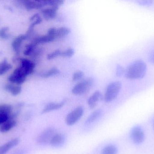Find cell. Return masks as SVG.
<instances>
[{
	"mask_svg": "<svg viewBox=\"0 0 154 154\" xmlns=\"http://www.w3.org/2000/svg\"><path fill=\"white\" fill-rule=\"evenodd\" d=\"M147 65L142 60H137L131 62L125 70V76L128 79H140L146 74Z\"/></svg>",
	"mask_w": 154,
	"mask_h": 154,
	"instance_id": "obj_1",
	"label": "cell"
},
{
	"mask_svg": "<svg viewBox=\"0 0 154 154\" xmlns=\"http://www.w3.org/2000/svg\"><path fill=\"white\" fill-rule=\"evenodd\" d=\"M122 87L120 81H116L109 83L106 89L104 95V100L106 103L111 102L118 96Z\"/></svg>",
	"mask_w": 154,
	"mask_h": 154,
	"instance_id": "obj_2",
	"label": "cell"
},
{
	"mask_svg": "<svg viewBox=\"0 0 154 154\" xmlns=\"http://www.w3.org/2000/svg\"><path fill=\"white\" fill-rule=\"evenodd\" d=\"M94 82V79L92 77L82 80L73 88L72 93L75 95H81L86 93L92 87Z\"/></svg>",
	"mask_w": 154,
	"mask_h": 154,
	"instance_id": "obj_3",
	"label": "cell"
},
{
	"mask_svg": "<svg viewBox=\"0 0 154 154\" xmlns=\"http://www.w3.org/2000/svg\"><path fill=\"white\" fill-rule=\"evenodd\" d=\"M56 129L53 127L46 128L37 137V143L39 145L45 146L50 143L54 136L57 134Z\"/></svg>",
	"mask_w": 154,
	"mask_h": 154,
	"instance_id": "obj_4",
	"label": "cell"
},
{
	"mask_svg": "<svg viewBox=\"0 0 154 154\" xmlns=\"http://www.w3.org/2000/svg\"><path fill=\"white\" fill-rule=\"evenodd\" d=\"M84 108L82 106H79L72 110L67 116L66 118V124L69 126L74 125L83 116Z\"/></svg>",
	"mask_w": 154,
	"mask_h": 154,
	"instance_id": "obj_5",
	"label": "cell"
},
{
	"mask_svg": "<svg viewBox=\"0 0 154 154\" xmlns=\"http://www.w3.org/2000/svg\"><path fill=\"white\" fill-rule=\"evenodd\" d=\"M27 77L25 72L19 67L15 69L13 73L9 76L8 80L11 83L20 86L21 84L24 83Z\"/></svg>",
	"mask_w": 154,
	"mask_h": 154,
	"instance_id": "obj_6",
	"label": "cell"
},
{
	"mask_svg": "<svg viewBox=\"0 0 154 154\" xmlns=\"http://www.w3.org/2000/svg\"><path fill=\"white\" fill-rule=\"evenodd\" d=\"M130 137L135 144H140L144 141L145 135L142 127L137 126L132 128L130 133Z\"/></svg>",
	"mask_w": 154,
	"mask_h": 154,
	"instance_id": "obj_7",
	"label": "cell"
},
{
	"mask_svg": "<svg viewBox=\"0 0 154 154\" xmlns=\"http://www.w3.org/2000/svg\"><path fill=\"white\" fill-rule=\"evenodd\" d=\"M13 112V107L9 104L0 105V125L10 119Z\"/></svg>",
	"mask_w": 154,
	"mask_h": 154,
	"instance_id": "obj_8",
	"label": "cell"
},
{
	"mask_svg": "<svg viewBox=\"0 0 154 154\" xmlns=\"http://www.w3.org/2000/svg\"><path fill=\"white\" fill-rule=\"evenodd\" d=\"M20 2L24 6L27 10L33 9H40L47 5V0L42 1H20Z\"/></svg>",
	"mask_w": 154,
	"mask_h": 154,
	"instance_id": "obj_9",
	"label": "cell"
},
{
	"mask_svg": "<svg viewBox=\"0 0 154 154\" xmlns=\"http://www.w3.org/2000/svg\"><path fill=\"white\" fill-rule=\"evenodd\" d=\"M20 61V67L27 76L33 72L35 68V64L33 61L26 58L21 59Z\"/></svg>",
	"mask_w": 154,
	"mask_h": 154,
	"instance_id": "obj_10",
	"label": "cell"
},
{
	"mask_svg": "<svg viewBox=\"0 0 154 154\" xmlns=\"http://www.w3.org/2000/svg\"><path fill=\"white\" fill-rule=\"evenodd\" d=\"M66 140V137L63 134L57 133L53 137L50 144L54 148H59L64 145Z\"/></svg>",
	"mask_w": 154,
	"mask_h": 154,
	"instance_id": "obj_11",
	"label": "cell"
},
{
	"mask_svg": "<svg viewBox=\"0 0 154 154\" xmlns=\"http://www.w3.org/2000/svg\"><path fill=\"white\" fill-rule=\"evenodd\" d=\"M20 142L19 138H16L11 140L5 144L0 146V154H5L10 149L14 148L19 144Z\"/></svg>",
	"mask_w": 154,
	"mask_h": 154,
	"instance_id": "obj_12",
	"label": "cell"
},
{
	"mask_svg": "<svg viewBox=\"0 0 154 154\" xmlns=\"http://www.w3.org/2000/svg\"><path fill=\"white\" fill-rule=\"evenodd\" d=\"M27 39L26 34H21L14 39L12 42L13 50L17 54H19L20 51L21 46L24 40Z\"/></svg>",
	"mask_w": 154,
	"mask_h": 154,
	"instance_id": "obj_13",
	"label": "cell"
},
{
	"mask_svg": "<svg viewBox=\"0 0 154 154\" xmlns=\"http://www.w3.org/2000/svg\"><path fill=\"white\" fill-rule=\"evenodd\" d=\"M102 99V95L100 91H95L88 99V103L91 108H94L100 100Z\"/></svg>",
	"mask_w": 154,
	"mask_h": 154,
	"instance_id": "obj_14",
	"label": "cell"
},
{
	"mask_svg": "<svg viewBox=\"0 0 154 154\" xmlns=\"http://www.w3.org/2000/svg\"><path fill=\"white\" fill-rule=\"evenodd\" d=\"M59 7H51L42 10V13L44 18L46 20H52L57 16Z\"/></svg>",
	"mask_w": 154,
	"mask_h": 154,
	"instance_id": "obj_15",
	"label": "cell"
},
{
	"mask_svg": "<svg viewBox=\"0 0 154 154\" xmlns=\"http://www.w3.org/2000/svg\"><path fill=\"white\" fill-rule=\"evenodd\" d=\"M65 104V101H62V102H59V103L51 102V103H48L43 108L42 114H46V113H49L51 111L60 109V108L63 107Z\"/></svg>",
	"mask_w": 154,
	"mask_h": 154,
	"instance_id": "obj_16",
	"label": "cell"
},
{
	"mask_svg": "<svg viewBox=\"0 0 154 154\" xmlns=\"http://www.w3.org/2000/svg\"><path fill=\"white\" fill-rule=\"evenodd\" d=\"M17 124L15 119H9L0 126V132L2 133H7L13 128L15 127Z\"/></svg>",
	"mask_w": 154,
	"mask_h": 154,
	"instance_id": "obj_17",
	"label": "cell"
},
{
	"mask_svg": "<svg viewBox=\"0 0 154 154\" xmlns=\"http://www.w3.org/2000/svg\"><path fill=\"white\" fill-rule=\"evenodd\" d=\"M102 115V111L101 109H97L91 113L86 119L85 122L86 125H89L93 124L98 120Z\"/></svg>",
	"mask_w": 154,
	"mask_h": 154,
	"instance_id": "obj_18",
	"label": "cell"
},
{
	"mask_svg": "<svg viewBox=\"0 0 154 154\" xmlns=\"http://www.w3.org/2000/svg\"><path fill=\"white\" fill-rule=\"evenodd\" d=\"M6 91L11 93L13 96L19 95L21 92L22 88L20 85L13 84L12 83L7 84L5 86Z\"/></svg>",
	"mask_w": 154,
	"mask_h": 154,
	"instance_id": "obj_19",
	"label": "cell"
},
{
	"mask_svg": "<svg viewBox=\"0 0 154 154\" xmlns=\"http://www.w3.org/2000/svg\"><path fill=\"white\" fill-rule=\"evenodd\" d=\"M54 39H55V38L47 34L46 35L36 37L32 42L38 46V44H41V43L51 42L54 40Z\"/></svg>",
	"mask_w": 154,
	"mask_h": 154,
	"instance_id": "obj_20",
	"label": "cell"
},
{
	"mask_svg": "<svg viewBox=\"0 0 154 154\" xmlns=\"http://www.w3.org/2000/svg\"><path fill=\"white\" fill-rule=\"evenodd\" d=\"M70 30L67 27H61L56 29L55 37L56 39L63 38L70 33Z\"/></svg>",
	"mask_w": 154,
	"mask_h": 154,
	"instance_id": "obj_21",
	"label": "cell"
},
{
	"mask_svg": "<svg viewBox=\"0 0 154 154\" xmlns=\"http://www.w3.org/2000/svg\"><path fill=\"white\" fill-rule=\"evenodd\" d=\"M60 73L59 70L56 68H53L50 69L49 70L45 72L40 74L39 76L42 77L44 78L51 77L53 76H56Z\"/></svg>",
	"mask_w": 154,
	"mask_h": 154,
	"instance_id": "obj_22",
	"label": "cell"
},
{
	"mask_svg": "<svg viewBox=\"0 0 154 154\" xmlns=\"http://www.w3.org/2000/svg\"><path fill=\"white\" fill-rule=\"evenodd\" d=\"M12 68V66L8 63L7 60L5 59L3 61L0 62V76L5 74Z\"/></svg>",
	"mask_w": 154,
	"mask_h": 154,
	"instance_id": "obj_23",
	"label": "cell"
},
{
	"mask_svg": "<svg viewBox=\"0 0 154 154\" xmlns=\"http://www.w3.org/2000/svg\"><path fill=\"white\" fill-rule=\"evenodd\" d=\"M118 153V149L116 146L110 145L106 146L102 150L101 154H117Z\"/></svg>",
	"mask_w": 154,
	"mask_h": 154,
	"instance_id": "obj_24",
	"label": "cell"
},
{
	"mask_svg": "<svg viewBox=\"0 0 154 154\" xmlns=\"http://www.w3.org/2000/svg\"><path fill=\"white\" fill-rule=\"evenodd\" d=\"M30 21L31 22L30 25V27L34 28L35 25L41 23L42 19L38 14H35L31 17Z\"/></svg>",
	"mask_w": 154,
	"mask_h": 154,
	"instance_id": "obj_25",
	"label": "cell"
},
{
	"mask_svg": "<svg viewBox=\"0 0 154 154\" xmlns=\"http://www.w3.org/2000/svg\"><path fill=\"white\" fill-rule=\"evenodd\" d=\"M37 46L36 44L32 42H31L29 44H27L25 46V49L23 52V54L26 56H30L36 49Z\"/></svg>",
	"mask_w": 154,
	"mask_h": 154,
	"instance_id": "obj_26",
	"label": "cell"
},
{
	"mask_svg": "<svg viewBox=\"0 0 154 154\" xmlns=\"http://www.w3.org/2000/svg\"><path fill=\"white\" fill-rule=\"evenodd\" d=\"M9 28L7 27L2 28L0 30V38L3 39H8L10 38V34L9 33Z\"/></svg>",
	"mask_w": 154,
	"mask_h": 154,
	"instance_id": "obj_27",
	"label": "cell"
},
{
	"mask_svg": "<svg viewBox=\"0 0 154 154\" xmlns=\"http://www.w3.org/2000/svg\"><path fill=\"white\" fill-rule=\"evenodd\" d=\"M62 51L60 50L57 49L54 51L52 52L49 53L47 56V59L50 60L54 59L57 57L61 56V53Z\"/></svg>",
	"mask_w": 154,
	"mask_h": 154,
	"instance_id": "obj_28",
	"label": "cell"
},
{
	"mask_svg": "<svg viewBox=\"0 0 154 154\" xmlns=\"http://www.w3.org/2000/svg\"><path fill=\"white\" fill-rule=\"evenodd\" d=\"M84 73L81 71H78L75 72L72 77V80L74 81H79L81 80L84 77Z\"/></svg>",
	"mask_w": 154,
	"mask_h": 154,
	"instance_id": "obj_29",
	"label": "cell"
},
{
	"mask_svg": "<svg viewBox=\"0 0 154 154\" xmlns=\"http://www.w3.org/2000/svg\"><path fill=\"white\" fill-rule=\"evenodd\" d=\"M75 54V50L72 48H69L64 51H62L61 53V56L67 58L72 57Z\"/></svg>",
	"mask_w": 154,
	"mask_h": 154,
	"instance_id": "obj_30",
	"label": "cell"
},
{
	"mask_svg": "<svg viewBox=\"0 0 154 154\" xmlns=\"http://www.w3.org/2000/svg\"><path fill=\"white\" fill-rule=\"evenodd\" d=\"M137 2L142 6H150L153 4V1L151 0H139L137 1Z\"/></svg>",
	"mask_w": 154,
	"mask_h": 154,
	"instance_id": "obj_31",
	"label": "cell"
},
{
	"mask_svg": "<svg viewBox=\"0 0 154 154\" xmlns=\"http://www.w3.org/2000/svg\"><path fill=\"white\" fill-rule=\"evenodd\" d=\"M125 70L124 68L120 65H118L116 69V75L117 77H121V76L125 74Z\"/></svg>",
	"mask_w": 154,
	"mask_h": 154,
	"instance_id": "obj_32",
	"label": "cell"
},
{
	"mask_svg": "<svg viewBox=\"0 0 154 154\" xmlns=\"http://www.w3.org/2000/svg\"><path fill=\"white\" fill-rule=\"evenodd\" d=\"M148 59L150 62L154 64V51L152 52L149 54Z\"/></svg>",
	"mask_w": 154,
	"mask_h": 154,
	"instance_id": "obj_33",
	"label": "cell"
},
{
	"mask_svg": "<svg viewBox=\"0 0 154 154\" xmlns=\"http://www.w3.org/2000/svg\"></svg>",
	"mask_w": 154,
	"mask_h": 154,
	"instance_id": "obj_34",
	"label": "cell"
}]
</instances>
